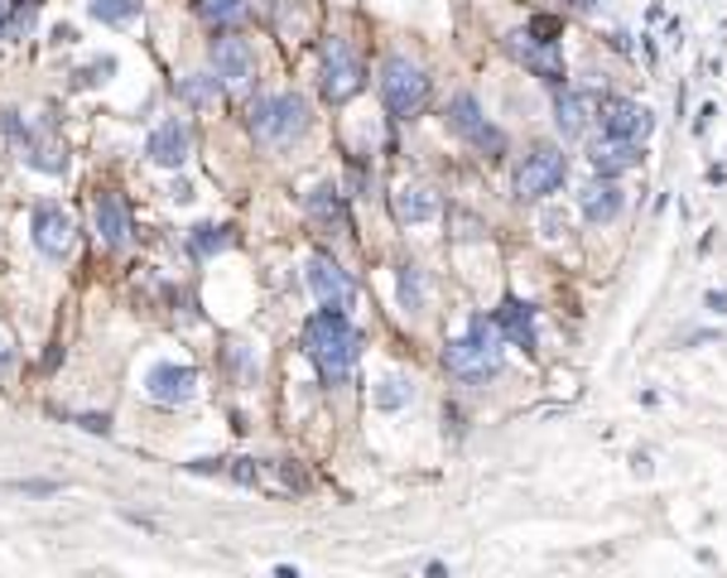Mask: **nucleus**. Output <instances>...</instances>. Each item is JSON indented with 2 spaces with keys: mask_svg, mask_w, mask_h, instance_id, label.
I'll use <instances>...</instances> for the list:
<instances>
[{
  "mask_svg": "<svg viewBox=\"0 0 727 578\" xmlns=\"http://www.w3.org/2000/svg\"><path fill=\"white\" fill-rule=\"evenodd\" d=\"M304 280H309V289H313V299H323L328 309H337V313H347V309H353L357 289H353V280H347V270L328 256V251H313V256L304 261Z\"/></svg>",
  "mask_w": 727,
  "mask_h": 578,
  "instance_id": "1a4fd4ad",
  "label": "nucleus"
},
{
  "mask_svg": "<svg viewBox=\"0 0 727 578\" xmlns=\"http://www.w3.org/2000/svg\"><path fill=\"white\" fill-rule=\"evenodd\" d=\"M409 401V381L405 377H385L381 385H376V405L381 409H400Z\"/></svg>",
  "mask_w": 727,
  "mask_h": 578,
  "instance_id": "bb28decb",
  "label": "nucleus"
},
{
  "mask_svg": "<svg viewBox=\"0 0 727 578\" xmlns=\"http://www.w3.org/2000/svg\"><path fill=\"white\" fill-rule=\"evenodd\" d=\"M193 198V184H184V178H178V184H174V203H188Z\"/></svg>",
  "mask_w": 727,
  "mask_h": 578,
  "instance_id": "e433bc0d",
  "label": "nucleus"
},
{
  "mask_svg": "<svg viewBox=\"0 0 727 578\" xmlns=\"http://www.w3.org/2000/svg\"><path fill=\"white\" fill-rule=\"evenodd\" d=\"M564 150L559 144H530L516 164V198L520 203H544L564 184Z\"/></svg>",
  "mask_w": 727,
  "mask_h": 578,
  "instance_id": "20e7f679",
  "label": "nucleus"
},
{
  "mask_svg": "<svg viewBox=\"0 0 727 578\" xmlns=\"http://www.w3.org/2000/svg\"><path fill=\"white\" fill-rule=\"evenodd\" d=\"M188 150H193V136H188L184 120H164V126L150 136V144H145V154H150L160 169H178L188 160Z\"/></svg>",
  "mask_w": 727,
  "mask_h": 578,
  "instance_id": "4468645a",
  "label": "nucleus"
},
{
  "mask_svg": "<svg viewBox=\"0 0 727 578\" xmlns=\"http://www.w3.org/2000/svg\"><path fill=\"white\" fill-rule=\"evenodd\" d=\"M574 5H584V10H592V0H574Z\"/></svg>",
  "mask_w": 727,
  "mask_h": 578,
  "instance_id": "58836bf2",
  "label": "nucleus"
},
{
  "mask_svg": "<svg viewBox=\"0 0 727 578\" xmlns=\"http://www.w3.org/2000/svg\"><path fill=\"white\" fill-rule=\"evenodd\" d=\"M496 333L511 337L516 347H526V352H535V309L520 304V299H506L501 309H496Z\"/></svg>",
  "mask_w": 727,
  "mask_h": 578,
  "instance_id": "f3484780",
  "label": "nucleus"
},
{
  "mask_svg": "<svg viewBox=\"0 0 727 578\" xmlns=\"http://www.w3.org/2000/svg\"><path fill=\"white\" fill-rule=\"evenodd\" d=\"M588 160H592V169H598L602 178H616V174H626V169L641 164V144H636V140L602 136V140L588 150Z\"/></svg>",
  "mask_w": 727,
  "mask_h": 578,
  "instance_id": "dca6fc26",
  "label": "nucleus"
},
{
  "mask_svg": "<svg viewBox=\"0 0 727 578\" xmlns=\"http://www.w3.org/2000/svg\"><path fill=\"white\" fill-rule=\"evenodd\" d=\"M602 126H608V136H616V140H636L641 144L650 130H656V112L641 106V102H612L608 116H602Z\"/></svg>",
  "mask_w": 727,
  "mask_h": 578,
  "instance_id": "ddd939ff",
  "label": "nucleus"
},
{
  "mask_svg": "<svg viewBox=\"0 0 727 578\" xmlns=\"http://www.w3.org/2000/svg\"><path fill=\"white\" fill-rule=\"evenodd\" d=\"M708 309H718V313H727V289H713V294H708Z\"/></svg>",
  "mask_w": 727,
  "mask_h": 578,
  "instance_id": "c9c22d12",
  "label": "nucleus"
},
{
  "mask_svg": "<svg viewBox=\"0 0 727 578\" xmlns=\"http://www.w3.org/2000/svg\"><path fill=\"white\" fill-rule=\"evenodd\" d=\"M453 236L458 241H477L482 236V222H477V217H468V212H453Z\"/></svg>",
  "mask_w": 727,
  "mask_h": 578,
  "instance_id": "c85d7f7f",
  "label": "nucleus"
},
{
  "mask_svg": "<svg viewBox=\"0 0 727 578\" xmlns=\"http://www.w3.org/2000/svg\"><path fill=\"white\" fill-rule=\"evenodd\" d=\"M304 352L313 357V367L323 371V381L353 377L361 343H357L353 323H347V313H337V309H319V313H313V319L304 323Z\"/></svg>",
  "mask_w": 727,
  "mask_h": 578,
  "instance_id": "f257e3e1",
  "label": "nucleus"
},
{
  "mask_svg": "<svg viewBox=\"0 0 727 578\" xmlns=\"http://www.w3.org/2000/svg\"><path fill=\"white\" fill-rule=\"evenodd\" d=\"M72 236H78V227H72V217L58 208V203H39V208H34V246H39L48 261H68Z\"/></svg>",
  "mask_w": 727,
  "mask_h": 578,
  "instance_id": "9d476101",
  "label": "nucleus"
},
{
  "mask_svg": "<svg viewBox=\"0 0 727 578\" xmlns=\"http://www.w3.org/2000/svg\"><path fill=\"white\" fill-rule=\"evenodd\" d=\"M708 120H713V106H704V112H699V120H694V130H699V136L708 130Z\"/></svg>",
  "mask_w": 727,
  "mask_h": 578,
  "instance_id": "4c0bfd02",
  "label": "nucleus"
},
{
  "mask_svg": "<svg viewBox=\"0 0 727 578\" xmlns=\"http://www.w3.org/2000/svg\"><path fill=\"white\" fill-rule=\"evenodd\" d=\"M227 241H232L227 227H198V232L188 236V251H193V256H212V251H222Z\"/></svg>",
  "mask_w": 727,
  "mask_h": 578,
  "instance_id": "393cba45",
  "label": "nucleus"
},
{
  "mask_svg": "<svg viewBox=\"0 0 727 578\" xmlns=\"http://www.w3.org/2000/svg\"><path fill=\"white\" fill-rule=\"evenodd\" d=\"M212 68L222 82H236V88H246L251 78H256V54H251L246 39H236V34H222V39H212Z\"/></svg>",
  "mask_w": 727,
  "mask_h": 578,
  "instance_id": "9b49d317",
  "label": "nucleus"
},
{
  "mask_svg": "<svg viewBox=\"0 0 727 578\" xmlns=\"http://www.w3.org/2000/svg\"><path fill=\"white\" fill-rule=\"evenodd\" d=\"M15 492H30V497H54V492H64V482L44 477V482H15Z\"/></svg>",
  "mask_w": 727,
  "mask_h": 578,
  "instance_id": "c756f323",
  "label": "nucleus"
},
{
  "mask_svg": "<svg viewBox=\"0 0 727 578\" xmlns=\"http://www.w3.org/2000/svg\"><path fill=\"white\" fill-rule=\"evenodd\" d=\"M448 126H453L477 154H487V160H501L506 154V130H496L492 120L482 116V106L472 92H458L453 102H448Z\"/></svg>",
  "mask_w": 727,
  "mask_h": 578,
  "instance_id": "423d86ee",
  "label": "nucleus"
},
{
  "mask_svg": "<svg viewBox=\"0 0 727 578\" xmlns=\"http://www.w3.org/2000/svg\"><path fill=\"white\" fill-rule=\"evenodd\" d=\"M246 120L261 144H289L309 130V102L299 92H275V96H261Z\"/></svg>",
  "mask_w": 727,
  "mask_h": 578,
  "instance_id": "7ed1b4c3",
  "label": "nucleus"
},
{
  "mask_svg": "<svg viewBox=\"0 0 727 578\" xmlns=\"http://www.w3.org/2000/svg\"><path fill=\"white\" fill-rule=\"evenodd\" d=\"M0 130H5L10 140H24V126H20V116H15V112H0Z\"/></svg>",
  "mask_w": 727,
  "mask_h": 578,
  "instance_id": "7c9ffc66",
  "label": "nucleus"
},
{
  "mask_svg": "<svg viewBox=\"0 0 727 578\" xmlns=\"http://www.w3.org/2000/svg\"><path fill=\"white\" fill-rule=\"evenodd\" d=\"M400 304L409 313L424 309V270L419 265H400Z\"/></svg>",
  "mask_w": 727,
  "mask_h": 578,
  "instance_id": "4be33fe9",
  "label": "nucleus"
},
{
  "mask_svg": "<svg viewBox=\"0 0 727 578\" xmlns=\"http://www.w3.org/2000/svg\"><path fill=\"white\" fill-rule=\"evenodd\" d=\"M178 96H184L188 106H198V112H203V106L217 102V82H212V78H184V82H178Z\"/></svg>",
  "mask_w": 727,
  "mask_h": 578,
  "instance_id": "a878e982",
  "label": "nucleus"
},
{
  "mask_svg": "<svg viewBox=\"0 0 727 578\" xmlns=\"http://www.w3.org/2000/svg\"><path fill=\"white\" fill-rule=\"evenodd\" d=\"M92 15L102 24H130L140 15V0H92Z\"/></svg>",
  "mask_w": 727,
  "mask_h": 578,
  "instance_id": "b1692460",
  "label": "nucleus"
},
{
  "mask_svg": "<svg viewBox=\"0 0 727 578\" xmlns=\"http://www.w3.org/2000/svg\"><path fill=\"white\" fill-rule=\"evenodd\" d=\"M443 361L458 381H492L501 371V333H496V323L487 319L468 323V333L448 343Z\"/></svg>",
  "mask_w": 727,
  "mask_h": 578,
  "instance_id": "f03ea898",
  "label": "nucleus"
},
{
  "mask_svg": "<svg viewBox=\"0 0 727 578\" xmlns=\"http://www.w3.org/2000/svg\"><path fill=\"white\" fill-rule=\"evenodd\" d=\"M5 5H10V0H0V15H5Z\"/></svg>",
  "mask_w": 727,
  "mask_h": 578,
  "instance_id": "ea45409f",
  "label": "nucleus"
},
{
  "mask_svg": "<svg viewBox=\"0 0 727 578\" xmlns=\"http://www.w3.org/2000/svg\"><path fill=\"white\" fill-rule=\"evenodd\" d=\"M96 232H102L106 246H126L130 232H136L130 203L120 198V193H102V198H96Z\"/></svg>",
  "mask_w": 727,
  "mask_h": 578,
  "instance_id": "2eb2a0df",
  "label": "nucleus"
},
{
  "mask_svg": "<svg viewBox=\"0 0 727 578\" xmlns=\"http://www.w3.org/2000/svg\"><path fill=\"white\" fill-rule=\"evenodd\" d=\"M530 34H540V39H554V34H559V20H535V24H530Z\"/></svg>",
  "mask_w": 727,
  "mask_h": 578,
  "instance_id": "72a5a7b5",
  "label": "nucleus"
},
{
  "mask_svg": "<svg viewBox=\"0 0 727 578\" xmlns=\"http://www.w3.org/2000/svg\"><path fill=\"white\" fill-rule=\"evenodd\" d=\"M439 208H443V198H439V188H429V184H405L395 193V217L409 227L439 217Z\"/></svg>",
  "mask_w": 727,
  "mask_h": 578,
  "instance_id": "a211bd4d",
  "label": "nucleus"
},
{
  "mask_svg": "<svg viewBox=\"0 0 727 578\" xmlns=\"http://www.w3.org/2000/svg\"><path fill=\"white\" fill-rule=\"evenodd\" d=\"M540 227H550V236H564V227H568V217L550 208V212H544V222H540Z\"/></svg>",
  "mask_w": 727,
  "mask_h": 578,
  "instance_id": "2f4dec72",
  "label": "nucleus"
},
{
  "mask_svg": "<svg viewBox=\"0 0 727 578\" xmlns=\"http://www.w3.org/2000/svg\"><path fill=\"white\" fill-rule=\"evenodd\" d=\"M15 367V347H10V337L0 333V371H10Z\"/></svg>",
  "mask_w": 727,
  "mask_h": 578,
  "instance_id": "f704fd0d",
  "label": "nucleus"
},
{
  "mask_svg": "<svg viewBox=\"0 0 727 578\" xmlns=\"http://www.w3.org/2000/svg\"><path fill=\"white\" fill-rule=\"evenodd\" d=\"M193 5H198V15L208 24H232L246 15V0H193Z\"/></svg>",
  "mask_w": 727,
  "mask_h": 578,
  "instance_id": "5701e85b",
  "label": "nucleus"
},
{
  "mask_svg": "<svg viewBox=\"0 0 727 578\" xmlns=\"http://www.w3.org/2000/svg\"><path fill=\"white\" fill-rule=\"evenodd\" d=\"M381 96H385V112L391 116H415L429 102V72L419 63H409V58H385Z\"/></svg>",
  "mask_w": 727,
  "mask_h": 578,
  "instance_id": "39448f33",
  "label": "nucleus"
},
{
  "mask_svg": "<svg viewBox=\"0 0 727 578\" xmlns=\"http://www.w3.org/2000/svg\"><path fill=\"white\" fill-rule=\"evenodd\" d=\"M309 217H313V222H323V227L343 222V198H337L333 184H319V188L309 193Z\"/></svg>",
  "mask_w": 727,
  "mask_h": 578,
  "instance_id": "412c9836",
  "label": "nucleus"
},
{
  "mask_svg": "<svg viewBox=\"0 0 727 578\" xmlns=\"http://www.w3.org/2000/svg\"><path fill=\"white\" fill-rule=\"evenodd\" d=\"M323 96L328 102H353L367 82V68H361L357 48L347 39H323Z\"/></svg>",
  "mask_w": 727,
  "mask_h": 578,
  "instance_id": "0eeeda50",
  "label": "nucleus"
},
{
  "mask_svg": "<svg viewBox=\"0 0 727 578\" xmlns=\"http://www.w3.org/2000/svg\"><path fill=\"white\" fill-rule=\"evenodd\" d=\"M78 425L92 429V434H106V429H112V419H106V415H78Z\"/></svg>",
  "mask_w": 727,
  "mask_h": 578,
  "instance_id": "473e14b6",
  "label": "nucleus"
},
{
  "mask_svg": "<svg viewBox=\"0 0 727 578\" xmlns=\"http://www.w3.org/2000/svg\"><path fill=\"white\" fill-rule=\"evenodd\" d=\"M578 212L588 217V222H612L616 212H622V188L612 184V178H592L578 193Z\"/></svg>",
  "mask_w": 727,
  "mask_h": 578,
  "instance_id": "6ab92c4d",
  "label": "nucleus"
},
{
  "mask_svg": "<svg viewBox=\"0 0 727 578\" xmlns=\"http://www.w3.org/2000/svg\"><path fill=\"white\" fill-rule=\"evenodd\" d=\"M506 54H511L516 63H526L535 78H544L550 88H564V58H559V44H554V39H540V34H530V30H516V34H506Z\"/></svg>",
  "mask_w": 727,
  "mask_h": 578,
  "instance_id": "6e6552de",
  "label": "nucleus"
},
{
  "mask_svg": "<svg viewBox=\"0 0 727 578\" xmlns=\"http://www.w3.org/2000/svg\"><path fill=\"white\" fill-rule=\"evenodd\" d=\"M145 395L160 405H188L198 395V377L188 367H150L145 377Z\"/></svg>",
  "mask_w": 727,
  "mask_h": 578,
  "instance_id": "f8f14e48",
  "label": "nucleus"
},
{
  "mask_svg": "<svg viewBox=\"0 0 727 578\" xmlns=\"http://www.w3.org/2000/svg\"><path fill=\"white\" fill-rule=\"evenodd\" d=\"M275 482H285L289 492H309V487H313V482L304 477V467H299V463H280V467H275Z\"/></svg>",
  "mask_w": 727,
  "mask_h": 578,
  "instance_id": "cd10ccee",
  "label": "nucleus"
},
{
  "mask_svg": "<svg viewBox=\"0 0 727 578\" xmlns=\"http://www.w3.org/2000/svg\"><path fill=\"white\" fill-rule=\"evenodd\" d=\"M554 116H559V130L564 136H584V130L592 126V96H584V92H564L559 88V96H554Z\"/></svg>",
  "mask_w": 727,
  "mask_h": 578,
  "instance_id": "aec40b11",
  "label": "nucleus"
}]
</instances>
